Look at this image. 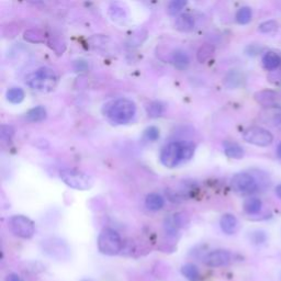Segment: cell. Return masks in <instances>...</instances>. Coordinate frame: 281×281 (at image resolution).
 <instances>
[{
  "instance_id": "1",
  "label": "cell",
  "mask_w": 281,
  "mask_h": 281,
  "mask_svg": "<svg viewBox=\"0 0 281 281\" xmlns=\"http://www.w3.org/2000/svg\"><path fill=\"white\" fill-rule=\"evenodd\" d=\"M136 112L135 103L125 98H120L107 103L103 108V113L116 124H125L130 122Z\"/></svg>"
},
{
  "instance_id": "2",
  "label": "cell",
  "mask_w": 281,
  "mask_h": 281,
  "mask_svg": "<svg viewBox=\"0 0 281 281\" xmlns=\"http://www.w3.org/2000/svg\"><path fill=\"white\" fill-rule=\"evenodd\" d=\"M57 74L50 67H41L28 78V85L34 90L48 93L52 91L57 85Z\"/></svg>"
},
{
  "instance_id": "3",
  "label": "cell",
  "mask_w": 281,
  "mask_h": 281,
  "mask_svg": "<svg viewBox=\"0 0 281 281\" xmlns=\"http://www.w3.org/2000/svg\"><path fill=\"white\" fill-rule=\"evenodd\" d=\"M98 249L101 254L114 256L122 249V239L117 231L112 228H105L98 236Z\"/></svg>"
},
{
  "instance_id": "4",
  "label": "cell",
  "mask_w": 281,
  "mask_h": 281,
  "mask_svg": "<svg viewBox=\"0 0 281 281\" xmlns=\"http://www.w3.org/2000/svg\"><path fill=\"white\" fill-rule=\"evenodd\" d=\"M62 181L76 190H88L94 185V180L84 171L66 168L60 173Z\"/></svg>"
},
{
  "instance_id": "5",
  "label": "cell",
  "mask_w": 281,
  "mask_h": 281,
  "mask_svg": "<svg viewBox=\"0 0 281 281\" xmlns=\"http://www.w3.org/2000/svg\"><path fill=\"white\" fill-rule=\"evenodd\" d=\"M9 227L14 235L20 238L29 239L36 233L34 222L25 215H14L9 220Z\"/></svg>"
},
{
  "instance_id": "6",
  "label": "cell",
  "mask_w": 281,
  "mask_h": 281,
  "mask_svg": "<svg viewBox=\"0 0 281 281\" xmlns=\"http://www.w3.org/2000/svg\"><path fill=\"white\" fill-rule=\"evenodd\" d=\"M243 139L249 144L266 147L270 145L273 141L272 134L268 130L260 127H250L246 129L243 133Z\"/></svg>"
},
{
  "instance_id": "7",
  "label": "cell",
  "mask_w": 281,
  "mask_h": 281,
  "mask_svg": "<svg viewBox=\"0 0 281 281\" xmlns=\"http://www.w3.org/2000/svg\"><path fill=\"white\" fill-rule=\"evenodd\" d=\"M182 160V145L179 142H173L166 145L160 153V163L165 167L174 168Z\"/></svg>"
},
{
  "instance_id": "8",
  "label": "cell",
  "mask_w": 281,
  "mask_h": 281,
  "mask_svg": "<svg viewBox=\"0 0 281 281\" xmlns=\"http://www.w3.org/2000/svg\"><path fill=\"white\" fill-rule=\"evenodd\" d=\"M231 187L235 192L240 194H250L257 190V182L249 174L239 173L235 175L231 180Z\"/></svg>"
},
{
  "instance_id": "9",
  "label": "cell",
  "mask_w": 281,
  "mask_h": 281,
  "mask_svg": "<svg viewBox=\"0 0 281 281\" xmlns=\"http://www.w3.org/2000/svg\"><path fill=\"white\" fill-rule=\"evenodd\" d=\"M43 250L50 255L51 257L59 258V259H63V258H67L70 255V248H68L67 244L60 238L51 237L43 240Z\"/></svg>"
},
{
  "instance_id": "10",
  "label": "cell",
  "mask_w": 281,
  "mask_h": 281,
  "mask_svg": "<svg viewBox=\"0 0 281 281\" xmlns=\"http://www.w3.org/2000/svg\"><path fill=\"white\" fill-rule=\"evenodd\" d=\"M259 120L269 127H278L281 124V106L272 105L261 109Z\"/></svg>"
},
{
  "instance_id": "11",
  "label": "cell",
  "mask_w": 281,
  "mask_h": 281,
  "mask_svg": "<svg viewBox=\"0 0 281 281\" xmlns=\"http://www.w3.org/2000/svg\"><path fill=\"white\" fill-rule=\"evenodd\" d=\"M231 261V254L224 249H215L204 258V263L209 267H223Z\"/></svg>"
},
{
  "instance_id": "12",
  "label": "cell",
  "mask_w": 281,
  "mask_h": 281,
  "mask_svg": "<svg viewBox=\"0 0 281 281\" xmlns=\"http://www.w3.org/2000/svg\"><path fill=\"white\" fill-rule=\"evenodd\" d=\"M220 226L221 230L227 235H232L234 233H236L237 227H238V222L237 219L233 214L226 213L224 215H222L220 220Z\"/></svg>"
},
{
  "instance_id": "13",
  "label": "cell",
  "mask_w": 281,
  "mask_h": 281,
  "mask_svg": "<svg viewBox=\"0 0 281 281\" xmlns=\"http://www.w3.org/2000/svg\"><path fill=\"white\" fill-rule=\"evenodd\" d=\"M223 147H224V153L227 157L233 159H240L244 157V148L239 144L232 141H225L223 143Z\"/></svg>"
},
{
  "instance_id": "14",
  "label": "cell",
  "mask_w": 281,
  "mask_h": 281,
  "mask_svg": "<svg viewBox=\"0 0 281 281\" xmlns=\"http://www.w3.org/2000/svg\"><path fill=\"white\" fill-rule=\"evenodd\" d=\"M175 28L180 32H190L194 29L193 17L188 14H182L176 19Z\"/></svg>"
},
{
  "instance_id": "15",
  "label": "cell",
  "mask_w": 281,
  "mask_h": 281,
  "mask_svg": "<svg viewBox=\"0 0 281 281\" xmlns=\"http://www.w3.org/2000/svg\"><path fill=\"white\" fill-rule=\"evenodd\" d=\"M171 62L176 68L178 70H186V68L190 64V59L189 55L182 50H176L174 51L173 55H171Z\"/></svg>"
},
{
  "instance_id": "16",
  "label": "cell",
  "mask_w": 281,
  "mask_h": 281,
  "mask_svg": "<svg viewBox=\"0 0 281 281\" xmlns=\"http://www.w3.org/2000/svg\"><path fill=\"white\" fill-rule=\"evenodd\" d=\"M255 100L261 105L263 108L273 105V101L276 99V93L271 90H261L255 94Z\"/></svg>"
},
{
  "instance_id": "17",
  "label": "cell",
  "mask_w": 281,
  "mask_h": 281,
  "mask_svg": "<svg viewBox=\"0 0 281 281\" xmlns=\"http://www.w3.org/2000/svg\"><path fill=\"white\" fill-rule=\"evenodd\" d=\"M281 64L280 56L274 53V52H267V53L262 56V66L265 67L267 71H273L279 67Z\"/></svg>"
},
{
  "instance_id": "18",
  "label": "cell",
  "mask_w": 281,
  "mask_h": 281,
  "mask_svg": "<svg viewBox=\"0 0 281 281\" xmlns=\"http://www.w3.org/2000/svg\"><path fill=\"white\" fill-rule=\"evenodd\" d=\"M182 225V221L180 219L179 214H175L173 216H169L168 219L165 220V231L168 235H176L177 232L180 228V226Z\"/></svg>"
},
{
  "instance_id": "19",
  "label": "cell",
  "mask_w": 281,
  "mask_h": 281,
  "mask_svg": "<svg viewBox=\"0 0 281 281\" xmlns=\"http://www.w3.org/2000/svg\"><path fill=\"white\" fill-rule=\"evenodd\" d=\"M165 201L163 197L158 193H150L145 199V205L151 211H159L163 209Z\"/></svg>"
},
{
  "instance_id": "20",
  "label": "cell",
  "mask_w": 281,
  "mask_h": 281,
  "mask_svg": "<svg viewBox=\"0 0 281 281\" xmlns=\"http://www.w3.org/2000/svg\"><path fill=\"white\" fill-rule=\"evenodd\" d=\"M47 118V110L42 106H39L36 108H32L30 111L27 113L26 119L29 122H41Z\"/></svg>"
},
{
  "instance_id": "21",
  "label": "cell",
  "mask_w": 281,
  "mask_h": 281,
  "mask_svg": "<svg viewBox=\"0 0 281 281\" xmlns=\"http://www.w3.org/2000/svg\"><path fill=\"white\" fill-rule=\"evenodd\" d=\"M181 273L189 281H199L200 271L199 268L193 263H186L181 267Z\"/></svg>"
},
{
  "instance_id": "22",
  "label": "cell",
  "mask_w": 281,
  "mask_h": 281,
  "mask_svg": "<svg viewBox=\"0 0 281 281\" xmlns=\"http://www.w3.org/2000/svg\"><path fill=\"white\" fill-rule=\"evenodd\" d=\"M6 97H7V100L9 102L15 103V105H18V103H21L25 100L26 94H25L24 89H21L20 87H13L7 91Z\"/></svg>"
},
{
  "instance_id": "23",
  "label": "cell",
  "mask_w": 281,
  "mask_h": 281,
  "mask_svg": "<svg viewBox=\"0 0 281 281\" xmlns=\"http://www.w3.org/2000/svg\"><path fill=\"white\" fill-rule=\"evenodd\" d=\"M109 15H110V18L116 22L127 19V10L120 4H112L110 10H109Z\"/></svg>"
},
{
  "instance_id": "24",
  "label": "cell",
  "mask_w": 281,
  "mask_h": 281,
  "mask_svg": "<svg viewBox=\"0 0 281 281\" xmlns=\"http://www.w3.org/2000/svg\"><path fill=\"white\" fill-rule=\"evenodd\" d=\"M261 201L257 198L248 199L247 201L244 203V211L247 214H257L259 213L261 210Z\"/></svg>"
},
{
  "instance_id": "25",
  "label": "cell",
  "mask_w": 281,
  "mask_h": 281,
  "mask_svg": "<svg viewBox=\"0 0 281 281\" xmlns=\"http://www.w3.org/2000/svg\"><path fill=\"white\" fill-rule=\"evenodd\" d=\"M251 17H253L251 9L249 7H242L236 13V21L239 25H247L250 22Z\"/></svg>"
},
{
  "instance_id": "26",
  "label": "cell",
  "mask_w": 281,
  "mask_h": 281,
  "mask_svg": "<svg viewBox=\"0 0 281 281\" xmlns=\"http://www.w3.org/2000/svg\"><path fill=\"white\" fill-rule=\"evenodd\" d=\"M214 53V48L211 44H204L199 49L197 53V60L200 63H204L208 61Z\"/></svg>"
},
{
  "instance_id": "27",
  "label": "cell",
  "mask_w": 281,
  "mask_h": 281,
  "mask_svg": "<svg viewBox=\"0 0 281 281\" xmlns=\"http://www.w3.org/2000/svg\"><path fill=\"white\" fill-rule=\"evenodd\" d=\"M146 112L151 118H158L164 112V106L160 102H151L146 106Z\"/></svg>"
},
{
  "instance_id": "28",
  "label": "cell",
  "mask_w": 281,
  "mask_h": 281,
  "mask_svg": "<svg viewBox=\"0 0 281 281\" xmlns=\"http://www.w3.org/2000/svg\"><path fill=\"white\" fill-rule=\"evenodd\" d=\"M25 40L31 43H42L44 42L43 34L39 30H27L24 36Z\"/></svg>"
},
{
  "instance_id": "29",
  "label": "cell",
  "mask_w": 281,
  "mask_h": 281,
  "mask_svg": "<svg viewBox=\"0 0 281 281\" xmlns=\"http://www.w3.org/2000/svg\"><path fill=\"white\" fill-rule=\"evenodd\" d=\"M186 6H187V2H185V0H174V2L169 3L167 11L169 15L175 16L177 14H179Z\"/></svg>"
},
{
  "instance_id": "30",
  "label": "cell",
  "mask_w": 281,
  "mask_h": 281,
  "mask_svg": "<svg viewBox=\"0 0 281 281\" xmlns=\"http://www.w3.org/2000/svg\"><path fill=\"white\" fill-rule=\"evenodd\" d=\"M182 145V160H189L194 154V146L191 143H181Z\"/></svg>"
},
{
  "instance_id": "31",
  "label": "cell",
  "mask_w": 281,
  "mask_h": 281,
  "mask_svg": "<svg viewBox=\"0 0 281 281\" xmlns=\"http://www.w3.org/2000/svg\"><path fill=\"white\" fill-rule=\"evenodd\" d=\"M277 29V22L273 20H269L266 22H262L261 25H259V28L258 30L262 33H270L272 31H274Z\"/></svg>"
},
{
  "instance_id": "32",
  "label": "cell",
  "mask_w": 281,
  "mask_h": 281,
  "mask_svg": "<svg viewBox=\"0 0 281 281\" xmlns=\"http://www.w3.org/2000/svg\"><path fill=\"white\" fill-rule=\"evenodd\" d=\"M144 137L147 140V141H151V142H154V141H156L158 137H159V131L157 128H155V127H150V128H147L144 132Z\"/></svg>"
},
{
  "instance_id": "33",
  "label": "cell",
  "mask_w": 281,
  "mask_h": 281,
  "mask_svg": "<svg viewBox=\"0 0 281 281\" xmlns=\"http://www.w3.org/2000/svg\"><path fill=\"white\" fill-rule=\"evenodd\" d=\"M14 134H15V130H14L13 127H10V125H3V127H2L3 140L10 141L11 139H13Z\"/></svg>"
},
{
  "instance_id": "34",
  "label": "cell",
  "mask_w": 281,
  "mask_h": 281,
  "mask_svg": "<svg viewBox=\"0 0 281 281\" xmlns=\"http://www.w3.org/2000/svg\"><path fill=\"white\" fill-rule=\"evenodd\" d=\"M6 281H24V280H22V278L19 276V274L10 273L7 277V279H6Z\"/></svg>"
},
{
  "instance_id": "35",
  "label": "cell",
  "mask_w": 281,
  "mask_h": 281,
  "mask_svg": "<svg viewBox=\"0 0 281 281\" xmlns=\"http://www.w3.org/2000/svg\"><path fill=\"white\" fill-rule=\"evenodd\" d=\"M276 194L281 199V183H280V185H278L277 188H276Z\"/></svg>"
},
{
  "instance_id": "36",
  "label": "cell",
  "mask_w": 281,
  "mask_h": 281,
  "mask_svg": "<svg viewBox=\"0 0 281 281\" xmlns=\"http://www.w3.org/2000/svg\"><path fill=\"white\" fill-rule=\"evenodd\" d=\"M277 155H278V157L281 158V143L278 145L277 147Z\"/></svg>"
},
{
  "instance_id": "37",
  "label": "cell",
  "mask_w": 281,
  "mask_h": 281,
  "mask_svg": "<svg viewBox=\"0 0 281 281\" xmlns=\"http://www.w3.org/2000/svg\"><path fill=\"white\" fill-rule=\"evenodd\" d=\"M84 281H88V280H84Z\"/></svg>"
}]
</instances>
